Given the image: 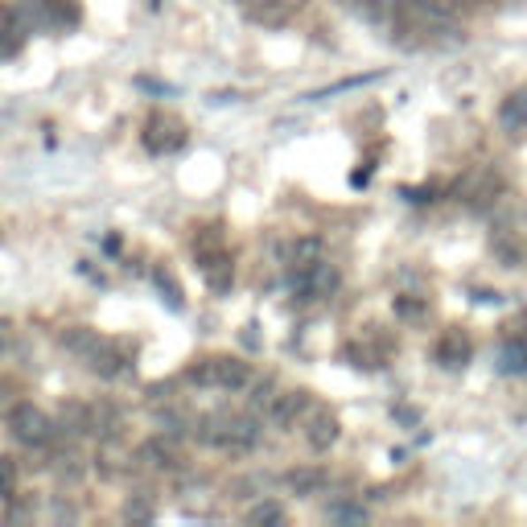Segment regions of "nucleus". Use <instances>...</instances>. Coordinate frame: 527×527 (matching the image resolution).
Wrapping results in <instances>:
<instances>
[{"label": "nucleus", "mask_w": 527, "mask_h": 527, "mask_svg": "<svg viewBox=\"0 0 527 527\" xmlns=\"http://www.w3.org/2000/svg\"><path fill=\"white\" fill-rule=\"evenodd\" d=\"M313 408V395L309 392H288V395H280L272 404V420L280 424V429H288V424H297L305 412Z\"/></svg>", "instance_id": "nucleus-10"}, {"label": "nucleus", "mask_w": 527, "mask_h": 527, "mask_svg": "<svg viewBox=\"0 0 527 527\" xmlns=\"http://www.w3.org/2000/svg\"><path fill=\"white\" fill-rule=\"evenodd\" d=\"M227 424H231L227 412H218V416H206L202 429H198V441H202V445H223V449H227Z\"/></svg>", "instance_id": "nucleus-15"}, {"label": "nucleus", "mask_w": 527, "mask_h": 527, "mask_svg": "<svg viewBox=\"0 0 527 527\" xmlns=\"http://www.w3.org/2000/svg\"><path fill=\"white\" fill-rule=\"evenodd\" d=\"M9 347H12V330L0 322V355H9Z\"/></svg>", "instance_id": "nucleus-25"}, {"label": "nucleus", "mask_w": 527, "mask_h": 527, "mask_svg": "<svg viewBox=\"0 0 527 527\" xmlns=\"http://www.w3.org/2000/svg\"><path fill=\"white\" fill-rule=\"evenodd\" d=\"M432 190H437V186H416V190L408 186V190H400V194H404L408 202H429V198H432Z\"/></svg>", "instance_id": "nucleus-24"}, {"label": "nucleus", "mask_w": 527, "mask_h": 527, "mask_svg": "<svg viewBox=\"0 0 527 527\" xmlns=\"http://www.w3.org/2000/svg\"><path fill=\"white\" fill-rule=\"evenodd\" d=\"M499 367H503L507 375H527V342H511V347H503V355H499Z\"/></svg>", "instance_id": "nucleus-16"}, {"label": "nucleus", "mask_w": 527, "mask_h": 527, "mask_svg": "<svg viewBox=\"0 0 527 527\" xmlns=\"http://www.w3.org/2000/svg\"><path fill=\"white\" fill-rule=\"evenodd\" d=\"M499 124L507 136H523L527 132V91H511L499 108Z\"/></svg>", "instance_id": "nucleus-9"}, {"label": "nucleus", "mask_w": 527, "mask_h": 527, "mask_svg": "<svg viewBox=\"0 0 527 527\" xmlns=\"http://www.w3.org/2000/svg\"><path fill=\"white\" fill-rule=\"evenodd\" d=\"M470 355H474V342H470V334L457 330V325H449V330L437 338V347H432V359H437V367H445V371H462L470 363Z\"/></svg>", "instance_id": "nucleus-5"}, {"label": "nucleus", "mask_w": 527, "mask_h": 527, "mask_svg": "<svg viewBox=\"0 0 527 527\" xmlns=\"http://www.w3.org/2000/svg\"><path fill=\"white\" fill-rule=\"evenodd\" d=\"M457 198H466L474 206H486L491 198H499V178H494L491 169H470L466 178L457 181Z\"/></svg>", "instance_id": "nucleus-7"}, {"label": "nucleus", "mask_w": 527, "mask_h": 527, "mask_svg": "<svg viewBox=\"0 0 527 527\" xmlns=\"http://www.w3.org/2000/svg\"><path fill=\"white\" fill-rule=\"evenodd\" d=\"M124 516H128V519H153V499H149V494H136V499H128Z\"/></svg>", "instance_id": "nucleus-21"}, {"label": "nucleus", "mask_w": 527, "mask_h": 527, "mask_svg": "<svg viewBox=\"0 0 527 527\" xmlns=\"http://www.w3.org/2000/svg\"><path fill=\"white\" fill-rule=\"evenodd\" d=\"M17 395H21L17 379H9V375H0V412H4V416H9L12 408H17Z\"/></svg>", "instance_id": "nucleus-18"}, {"label": "nucleus", "mask_w": 527, "mask_h": 527, "mask_svg": "<svg viewBox=\"0 0 527 527\" xmlns=\"http://www.w3.org/2000/svg\"><path fill=\"white\" fill-rule=\"evenodd\" d=\"M181 144H186V124L173 116V111H153L149 120H144V149L149 153H178Z\"/></svg>", "instance_id": "nucleus-4"}, {"label": "nucleus", "mask_w": 527, "mask_h": 527, "mask_svg": "<svg viewBox=\"0 0 527 527\" xmlns=\"http://www.w3.org/2000/svg\"><path fill=\"white\" fill-rule=\"evenodd\" d=\"M256 441H260V424H256V416H231L227 449H252Z\"/></svg>", "instance_id": "nucleus-12"}, {"label": "nucleus", "mask_w": 527, "mask_h": 527, "mask_svg": "<svg viewBox=\"0 0 527 527\" xmlns=\"http://www.w3.org/2000/svg\"><path fill=\"white\" fill-rule=\"evenodd\" d=\"M202 276L215 293H231V285H235V264H231L227 256H202Z\"/></svg>", "instance_id": "nucleus-11"}, {"label": "nucleus", "mask_w": 527, "mask_h": 527, "mask_svg": "<svg viewBox=\"0 0 527 527\" xmlns=\"http://www.w3.org/2000/svg\"><path fill=\"white\" fill-rule=\"evenodd\" d=\"M190 384L198 387H223V392H243L252 384V367L243 359H231V355H218V359H198L190 367Z\"/></svg>", "instance_id": "nucleus-2"}, {"label": "nucleus", "mask_w": 527, "mask_h": 527, "mask_svg": "<svg viewBox=\"0 0 527 527\" xmlns=\"http://www.w3.org/2000/svg\"><path fill=\"white\" fill-rule=\"evenodd\" d=\"M272 404H276V384H272V379L256 384V392H252V408H272Z\"/></svg>", "instance_id": "nucleus-22"}, {"label": "nucleus", "mask_w": 527, "mask_h": 527, "mask_svg": "<svg viewBox=\"0 0 527 527\" xmlns=\"http://www.w3.org/2000/svg\"><path fill=\"white\" fill-rule=\"evenodd\" d=\"M9 432L17 445H29V449H34V445H46L50 437H54V420L34 404H17L9 412Z\"/></svg>", "instance_id": "nucleus-3"}, {"label": "nucleus", "mask_w": 527, "mask_h": 527, "mask_svg": "<svg viewBox=\"0 0 527 527\" xmlns=\"http://www.w3.org/2000/svg\"><path fill=\"white\" fill-rule=\"evenodd\" d=\"M62 347L71 350L79 363H87L99 379H116V375H124V367H128V363L120 359L116 342H108L103 334L87 330V325H71V330H62Z\"/></svg>", "instance_id": "nucleus-1"}, {"label": "nucleus", "mask_w": 527, "mask_h": 527, "mask_svg": "<svg viewBox=\"0 0 527 527\" xmlns=\"http://www.w3.org/2000/svg\"><path fill=\"white\" fill-rule=\"evenodd\" d=\"M17 486V462L12 457H0V494H9Z\"/></svg>", "instance_id": "nucleus-23"}, {"label": "nucleus", "mask_w": 527, "mask_h": 527, "mask_svg": "<svg viewBox=\"0 0 527 527\" xmlns=\"http://www.w3.org/2000/svg\"><path fill=\"white\" fill-rule=\"evenodd\" d=\"M141 466H153V470H173L181 462V449L173 437H153L149 445H141Z\"/></svg>", "instance_id": "nucleus-8"}, {"label": "nucleus", "mask_w": 527, "mask_h": 527, "mask_svg": "<svg viewBox=\"0 0 527 527\" xmlns=\"http://www.w3.org/2000/svg\"><path fill=\"white\" fill-rule=\"evenodd\" d=\"M153 285L161 288V297H165L169 309H181V301H186V293H181V285H173V276H169L165 268H157V272H153Z\"/></svg>", "instance_id": "nucleus-17"}, {"label": "nucleus", "mask_w": 527, "mask_h": 527, "mask_svg": "<svg viewBox=\"0 0 527 527\" xmlns=\"http://www.w3.org/2000/svg\"><path fill=\"white\" fill-rule=\"evenodd\" d=\"M305 437H309L313 449H334L338 437H342V424H338L334 408H313L305 416Z\"/></svg>", "instance_id": "nucleus-6"}, {"label": "nucleus", "mask_w": 527, "mask_h": 527, "mask_svg": "<svg viewBox=\"0 0 527 527\" xmlns=\"http://www.w3.org/2000/svg\"><path fill=\"white\" fill-rule=\"evenodd\" d=\"M288 486H293V494H313L325 486V470L322 466H301L288 474Z\"/></svg>", "instance_id": "nucleus-13"}, {"label": "nucleus", "mask_w": 527, "mask_h": 527, "mask_svg": "<svg viewBox=\"0 0 527 527\" xmlns=\"http://www.w3.org/2000/svg\"><path fill=\"white\" fill-rule=\"evenodd\" d=\"M248 519H252V523H285V507L280 503H260Z\"/></svg>", "instance_id": "nucleus-19"}, {"label": "nucleus", "mask_w": 527, "mask_h": 527, "mask_svg": "<svg viewBox=\"0 0 527 527\" xmlns=\"http://www.w3.org/2000/svg\"><path fill=\"white\" fill-rule=\"evenodd\" d=\"M395 317L404 325H424L429 322V305H424V297H395Z\"/></svg>", "instance_id": "nucleus-14"}, {"label": "nucleus", "mask_w": 527, "mask_h": 527, "mask_svg": "<svg viewBox=\"0 0 527 527\" xmlns=\"http://www.w3.org/2000/svg\"><path fill=\"white\" fill-rule=\"evenodd\" d=\"M330 519H334V523H363V519H367V507L342 503V507H334V511H330Z\"/></svg>", "instance_id": "nucleus-20"}]
</instances>
